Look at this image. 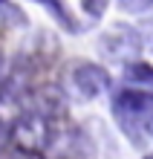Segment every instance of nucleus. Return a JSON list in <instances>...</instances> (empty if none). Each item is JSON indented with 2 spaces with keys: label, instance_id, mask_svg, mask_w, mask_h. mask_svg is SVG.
<instances>
[{
  "label": "nucleus",
  "instance_id": "20e7f679",
  "mask_svg": "<svg viewBox=\"0 0 153 159\" xmlns=\"http://www.w3.org/2000/svg\"><path fill=\"white\" fill-rule=\"evenodd\" d=\"M70 84L81 98L92 101V98H98L110 90V72L104 67H98V64L84 61V64H75L70 70Z\"/></svg>",
  "mask_w": 153,
  "mask_h": 159
},
{
  "label": "nucleus",
  "instance_id": "9d476101",
  "mask_svg": "<svg viewBox=\"0 0 153 159\" xmlns=\"http://www.w3.org/2000/svg\"><path fill=\"white\" fill-rule=\"evenodd\" d=\"M0 78H3V55H0Z\"/></svg>",
  "mask_w": 153,
  "mask_h": 159
},
{
  "label": "nucleus",
  "instance_id": "1a4fd4ad",
  "mask_svg": "<svg viewBox=\"0 0 153 159\" xmlns=\"http://www.w3.org/2000/svg\"><path fill=\"white\" fill-rule=\"evenodd\" d=\"M12 159H38V153H23V151H17Z\"/></svg>",
  "mask_w": 153,
  "mask_h": 159
},
{
  "label": "nucleus",
  "instance_id": "f257e3e1",
  "mask_svg": "<svg viewBox=\"0 0 153 159\" xmlns=\"http://www.w3.org/2000/svg\"><path fill=\"white\" fill-rule=\"evenodd\" d=\"M113 113L121 121V130L133 136V127H145V121L153 116V90L124 87L113 98Z\"/></svg>",
  "mask_w": 153,
  "mask_h": 159
},
{
  "label": "nucleus",
  "instance_id": "7ed1b4c3",
  "mask_svg": "<svg viewBox=\"0 0 153 159\" xmlns=\"http://www.w3.org/2000/svg\"><path fill=\"white\" fill-rule=\"evenodd\" d=\"M98 49L113 61H127V58H136L142 52V35L133 29V26H124L116 23L110 26L107 32L98 38Z\"/></svg>",
  "mask_w": 153,
  "mask_h": 159
},
{
  "label": "nucleus",
  "instance_id": "ddd939ff",
  "mask_svg": "<svg viewBox=\"0 0 153 159\" xmlns=\"http://www.w3.org/2000/svg\"><path fill=\"white\" fill-rule=\"evenodd\" d=\"M0 3H3V0H0Z\"/></svg>",
  "mask_w": 153,
  "mask_h": 159
},
{
  "label": "nucleus",
  "instance_id": "f03ea898",
  "mask_svg": "<svg viewBox=\"0 0 153 159\" xmlns=\"http://www.w3.org/2000/svg\"><path fill=\"white\" fill-rule=\"evenodd\" d=\"M12 142L17 151L23 153H41L43 148H49L52 142V127H49V119L43 113H23L20 119L12 125Z\"/></svg>",
  "mask_w": 153,
  "mask_h": 159
},
{
  "label": "nucleus",
  "instance_id": "f8f14e48",
  "mask_svg": "<svg viewBox=\"0 0 153 159\" xmlns=\"http://www.w3.org/2000/svg\"><path fill=\"white\" fill-rule=\"evenodd\" d=\"M145 159H153V153H147V156H145Z\"/></svg>",
  "mask_w": 153,
  "mask_h": 159
},
{
  "label": "nucleus",
  "instance_id": "0eeeda50",
  "mask_svg": "<svg viewBox=\"0 0 153 159\" xmlns=\"http://www.w3.org/2000/svg\"><path fill=\"white\" fill-rule=\"evenodd\" d=\"M107 3H110V0H81L84 12H87L90 17H101L104 12H107Z\"/></svg>",
  "mask_w": 153,
  "mask_h": 159
},
{
  "label": "nucleus",
  "instance_id": "9b49d317",
  "mask_svg": "<svg viewBox=\"0 0 153 159\" xmlns=\"http://www.w3.org/2000/svg\"><path fill=\"white\" fill-rule=\"evenodd\" d=\"M121 3H124V6H127V3H133V0H121Z\"/></svg>",
  "mask_w": 153,
  "mask_h": 159
},
{
  "label": "nucleus",
  "instance_id": "39448f33",
  "mask_svg": "<svg viewBox=\"0 0 153 159\" xmlns=\"http://www.w3.org/2000/svg\"><path fill=\"white\" fill-rule=\"evenodd\" d=\"M32 3L43 6L46 12L52 15V20H58L61 29H66V32H78V20H75V15L70 12L66 0H32Z\"/></svg>",
  "mask_w": 153,
  "mask_h": 159
},
{
  "label": "nucleus",
  "instance_id": "6e6552de",
  "mask_svg": "<svg viewBox=\"0 0 153 159\" xmlns=\"http://www.w3.org/2000/svg\"><path fill=\"white\" fill-rule=\"evenodd\" d=\"M142 130H145V136H153V116L145 121V127H142Z\"/></svg>",
  "mask_w": 153,
  "mask_h": 159
},
{
  "label": "nucleus",
  "instance_id": "423d86ee",
  "mask_svg": "<svg viewBox=\"0 0 153 159\" xmlns=\"http://www.w3.org/2000/svg\"><path fill=\"white\" fill-rule=\"evenodd\" d=\"M124 75L127 81H133L136 87L142 90H153V67L145 61H133V64H124Z\"/></svg>",
  "mask_w": 153,
  "mask_h": 159
}]
</instances>
